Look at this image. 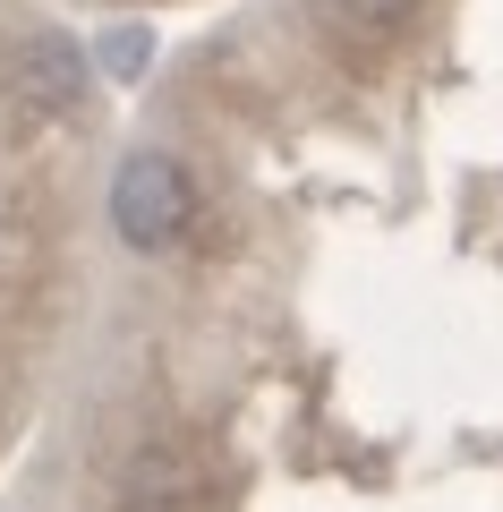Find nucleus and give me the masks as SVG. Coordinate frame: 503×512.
Returning a JSON list of instances; mask_svg holds the SVG:
<instances>
[{
  "label": "nucleus",
  "instance_id": "nucleus-1",
  "mask_svg": "<svg viewBox=\"0 0 503 512\" xmlns=\"http://www.w3.org/2000/svg\"><path fill=\"white\" fill-rule=\"evenodd\" d=\"M188 214H197V188H188V171L171 163V154H128L120 180H111V222H120L128 248H171V239L188 231Z\"/></svg>",
  "mask_w": 503,
  "mask_h": 512
},
{
  "label": "nucleus",
  "instance_id": "nucleus-2",
  "mask_svg": "<svg viewBox=\"0 0 503 512\" xmlns=\"http://www.w3.org/2000/svg\"><path fill=\"white\" fill-rule=\"evenodd\" d=\"M9 86H18V103H35V111H77L86 103V60H77V43L35 35V43H18V60H9Z\"/></svg>",
  "mask_w": 503,
  "mask_h": 512
},
{
  "label": "nucleus",
  "instance_id": "nucleus-3",
  "mask_svg": "<svg viewBox=\"0 0 503 512\" xmlns=\"http://www.w3.org/2000/svg\"><path fill=\"white\" fill-rule=\"evenodd\" d=\"M410 9L418 0H316V26L333 43H384V35L410 26Z\"/></svg>",
  "mask_w": 503,
  "mask_h": 512
},
{
  "label": "nucleus",
  "instance_id": "nucleus-4",
  "mask_svg": "<svg viewBox=\"0 0 503 512\" xmlns=\"http://www.w3.org/2000/svg\"><path fill=\"white\" fill-rule=\"evenodd\" d=\"M103 69H111V77H137V69H145V35H137V26H120V35L103 43Z\"/></svg>",
  "mask_w": 503,
  "mask_h": 512
}]
</instances>
